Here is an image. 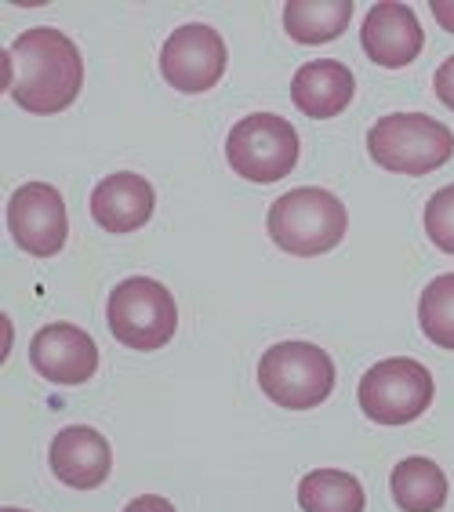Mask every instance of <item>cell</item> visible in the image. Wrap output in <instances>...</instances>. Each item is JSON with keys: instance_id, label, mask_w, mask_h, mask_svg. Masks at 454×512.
I'll list each match as a JSON object with an SVG mask.
<instances>
[{"instance_id": "obj_7", "label": "cell", "mask_w": 454, "mask_h": 512, "mask_svg": "<svg viewBox=\"0 0 454 512\" xmlns=\"http://www.w3.org/2000/svg\"><path fill=\"white\" fill-rule=\"evenodd\" d=\"M356 400L375 425H407L433 404V375L411 356H393L367 367Z\"/></svg>"}, {"instance_id": "obj_4", "label": "cell", "mask_w": 454, "mask_h": 512, "mask_svg": "<svg viewBox=\"0 0 454 512\" xmlns=\"http://www.w3.org/2000/svg\"><path fill=\"white\" fill-rule=\"evenodd\" d=\"M335 360L313 342H277L258 360V385L287 411H313L335 393Z\"/></svg>"}, {"instance_id": "obj_19", "label": "cell", "mask_w": 454, "mask_h": 512, "mask_svg": "<svg viewBox=\"0 0 454 512\" xmlns=\"http://www.w3.org/2000/svg\"><path fill=\"white\" fill-rule=\"evenodd\" d=\"M425 237L440 251L454 255V186L436 189L425 204Z\"/></svg>"}, {"instance_id": "obj_22", "label": "cell", "mask_w": 454, "mask_h": 512, "mask_svg": "<svg viewBox=\"0 0 454 512\" xmlns=\"http://www.w3.org/2000/svg\"><path fill=\"white\" fill-rule=\"evenodd\" d=\"M433 15L440 19V26H444V30L454 33V0H451V4H447V0H433Z\"/></svg>"}, {"instance_id": "obj_18", "label": "cell", "mask_w": 454, "mask_h": 512, "mask_svg": "<svg viewBox=\"0 0 454 512\" xmlns=\"http://www.w3.org/2000/svg\"><path fill=\"white\" fill-rule=\"evenodd\" d=\"M418 324L422 335L440 349H454V273L429 280L418 298Z\"/></svg>"}, {"instance_id": "obj_15", "label": "cell", "mask_w": 454, "mask_h": 512, "mask_svg": "<svg viewBox=\"0 0 454 512\" xmlns=\"http://www.w3.org/2000/svg\"><path fill=\"white\" fill-rule=\"evenodd\" d=\"M389 491L400 512H440L447 505V476L433 458H404L393 465Z\"/></svg>"}, {"instance_id": "obj_11", "label": "cell", "mask_w": 454, "mask_h": 512, "mask_svg": "<svg viewBox=\"0 0 454 512\" xmlns=\"http://www.w3.org/2000/svg\"><path fill=\"white\" fill-rule=\"evenodd\" d=\"M425 33L415 11L396 0H382L364 15V30H360V48L375 66L400 69L422 55Z\"/></svg>"}, {"instance_id": "obj_17", "label": "cell", "mask_w": 454, "mask_h": 512, "mask_svg": "<svg viewBox=\"0 0 454 512\" xmlns=\"http://www.w3.org/2000/svg\"><path fill=\"white\" fill-rule=\"evenodd\" d=\"M364 483L342 469H313L298 480L302 512H364Z\"/></svg>"}, {"instance_id": "obj_14", "label": "cell", "mask_w": 454, "mask_h": 512, "mask_svg": "<svg viewBox=\"0 0 454 512\" xmlns=\"http://www.w3.org/2000/svg\"><path fill=\"white\" fill-rule=\"evenodd\" d=\"M353 95H356L353 69L335 59H313L291 77V102L313 120L338 117L353 102Z\"/></svg>"}, {"instance_id": "obj_3", "label": "cell", "mask_w": 454, "mask_h": 512, "mask_svg": "<svg viewBox=\"0 0 454 512\" xmlns=\"http://www.w3.org/2000/svg\"><path fill=\"white\" fill-rule=\"evenodd\" d=\"M367 153L378 168L422 178L451 160L454 131L425 113H389L367 131Z\"/></svg>"}, {"instance_id": "obj_20", "label": "cell", "mask_w": 454, "mask_h": 512, "mask_svg": "<svg viewBox=\"0 0 454 512\" xmlns=\"http://www.w3.org/2000/svg\"><path fill=\"white\" fill-rule=\"evenodd\" d=\"M433 88H436V99L444 102L447 109H454V55L444 62V66L436 69L433 77Z\"/></svg>"}, {"instance_id": "obj_21", "label": "cell", "mask_w": 454, "mask_h": 512, "mask_svg": "<svg viewBox=\"0 0 454 512\" xmlns=\"http://www.w3.org/2000/svg\"><path fill=\"white\" fill-rule=\"evenodd\" d=\"M124 512H175V505L160 494H139V498H131Z\"/></svg>"}, {"instance_id": "obj_12", "label": "cell", "mask_w": 454, "mask_h": 512, "mask_svg": "<svg viewBox=\"0 0 454 512\" xmlns=\"http://www.w3.org/2000/svg\"><path fill=\"white\" fill-rule=\"evenodd\" d=\"M51 473L59 476L73 491H95L102 487L113 469V451L109 440L91 429V425H66L55 440H51Z\"/></svg>"}, {"instance_id": "obj_16", "label": "cell", "mask_w": 454, "mask_h": 512, "mask_svg": "<svg viewBox=\"0 0 454 512\" xmlns=\"http://www.w3.org/2000/svg\"><path fill=\"white\" fill-rule=\"evenodd\" d=\"M353 19L349 0H287L284 4V30L298 44H327L342 37Z\"/></svg>"}, {"instance_id": "obj_23", "label": "cell", "mask_w": 454, "mask_h": 512, "mask_svg": "<svg viewBox=\"0 0 454 512\" xmlns=\"http://www.w3.org/2000/svg\"><path fill=\"white\" fill-rule=\"evenodd\" d=\"M0 512H26V509H11V505H8V509H0Z\"/></svg>"}, {"instance_id": "obj_8", "label": "cell", "mask_w": 454, "mask_h": 512, "mask_svg": "<svg viewBox=\"0 0 454 512\" xmlns=\"http://www.w3.org/2000/svg\"><path fill=\"white\" fill-rule=\"evenodd\" d=\"M222 73H226V40L208 22L178 26L160 48V77L175 91H186V95L211 91Z\"/></svg>"}, {"instance_id": "obj_2", "label": "cell", "mask_w": 454, "mask_h": 512, "mask_svg": "<svg viewBox=\"0 0 454 512\" xmlns=\"http://www.w3.org/2000/svg\"><path fill=\"white\" fill-rule=\"evenodd\" d=\"M346 226L349 215L342 200L320 186H302L277 197L266 218L269 240L280 251L298 258L335 251V244H342V237H346Z\"/></svg>"}, {"instance_id": "obj_1", "label": "cell", "mask_w": 454, "mask_h": 512, "mask_svg": "<svg viewBox=\"0 0 454 512\" xmlns=\"http://www.w3.org/2000/svg\"><path fill=\"white\" fill-rule=\"evenodd\" d=\"M80 84L84 62L77 44L55 26H33L8 48V95L26 113H62L80 95Z\"/></svg>"}, {"instance_id": "obj_10", "label": "cell", "mask_w": 454, "mask_h": 512, "mask_svg": "<svg viewBox=\"0 0 454 512\" xmlns=\"http://www.w3.org/2000/svg\"><path fill=\"white\" fill-rule=\"evenodd\" d=\"M30 364L55 385H80L99 371V345L73 324H44L30 342Z\"/></svg>"}, {"instance_id": "obj_9", "label": "cell", "mask_w": 454, "mask_h": 512, "mask_svg": "<svg viewBox=\"0 0 454 512\" xmlns=\"http://www.w3.org/2000/svg\"><path fill=\"white\" fill-rule=\"evenodd\" d=\"M8 233L26 255L51 258L59 255L70 237L66 200L48 182H26L8 200Z\"/></svg>"}, {"instance_id": "obj_13", "label": "cell", "mask_w": 454, "mask_h": 512, "mask_svg": "<svg viewBox=\"0 0 454 512\" xmlns=\"http://www.w3.org/2000/svg\"><path fill=\"white\" fill-rule=\"evenodd\" d=\"M153 207H157V193L135 171H117L102 178L91 193V218L106 233H135L153 218Z\"/></svg>"}, {"instance_id": "obj_5", "label": "cell", "mask_w": 454, "mask_h": 512, "mask_svg": "<svg viewBox=\"0 0 454 512\" xmlns=\"http://www.w3.org/2000/svg\"><path fill=\"white\" fill-rule=\"evenodd\" d=\"M106 320L117 342L131 345V349H142V353H153V349H164L175 338L178 306L160 280L131 276V280H120L113 287L106 306Z\"/></svg>"}, {"instance_id": "obj_6", "label": "cell", "mask_w": 454, "mask_h": 512, "mask_svg": "<svg viewBox=\"0 0 454 512\" xmlns=\"http://www.w3.org/2000/svg\"><path fill=\"white\" fill-rule=\"evenodd\" d=\"M298 153H302L298 131L277 113H251V117L237 120L226 138L229 168L255 186H269V182L291 175Z\"/></svg>"}]
</instances>
